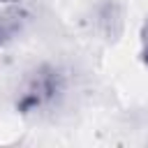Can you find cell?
<instances>
[{
  "label": "cell",
  "instance_id": "6da1fadb",
  "mask_svg": "<svg viewBox=\"0 0 148 148\" xmlns=\"http://www.w3.org/2000/svg\"><path fill=\"white\" fill-rule=\"evenodd\" d=\"M30 12L25 0H0V44L23 30Z\"/></svg>",
  "mask_w": 148,
  "mask_h": 148
},
{
  "label": "cell",
  "instance_id": "7a4b0ae2",
  "mask_svg": "<svg viewBox=\"0 0 148 148\" xmlns=\"http://www.w3.org/2000/svg\"><path fill=\"white\" fill-rule=\"evenodd\" d=\"M56 76H53V72H49V74H37L35 76V81H32V86L28 88V92L23 95V99H21V109H35V106H39L42 102H46V99H51V95L56 92Z\"/></svg>",
  "mask_w": 148,
  "mask_h": 148
},
{
  "label": "cell",
  "instance_id": "3957f363",
  "mask_svg": "<svg viewBox=\"0 0 148 148\" xmlns=\"http://www.w3.org/2000/svg\"><path fill=\"white\" fill-rule=\"evenodd\" d=\"M141 60L148 65V18L141 28Z\"/></svg>",
  "mask_w": 148,
  "mask_h": 148
}]
</instances>
